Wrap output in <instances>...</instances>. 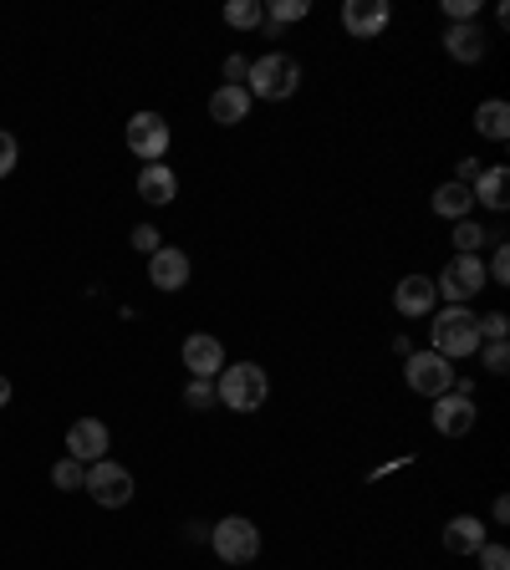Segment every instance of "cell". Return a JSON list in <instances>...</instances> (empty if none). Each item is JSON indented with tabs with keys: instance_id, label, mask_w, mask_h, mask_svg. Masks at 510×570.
<instances>
[{
	"instance_id": "f546056e",
	"label": "cell",
	"mask_w": 510,
	"mask_h": 570,
	"mask_svg": "<svg viewBox=\"0 0 510 570\" xmlns=\"http://www.w3.org/2000/svg\"><path fill=\"white\" fill-rule=\"evenodd\" d=\"M480 570H510V550L485 540V545H480Z\"/></svg>"
},
{
	"instance_id": "603a6c76",
	"label": "cell",
	"mask_w": 510,
	"mask_h": 570,
	"mask_svg": "<svg viewBox=\"0 0 510 570\" xmlns=\"http://www.w3.org/2000/svg\"><path fill=\"white\" fill-rule=\"evenodd\" d=\"M225 26H235V31L266 26V5H260V0H230V5H225Z\"/></svg>"
},
{
	"instance_id": "9c48e42d",
	"label": "cell",
	"mask_w": 510,
	"mask_h": 570,
	"mask_svg": "<svg viewBox=\"0 0 510 570\" xmlns=\"http://www.w3.org/2000/svg\"><path fill=\"white\" fill-rule=\"evenodd\" d=\"M429 423H434V433H444V438H464L470 428H475V398H464V392H444V398H434Z\"/></svg>"
},
{
	"instance_id": "ba28073f",
	"label": "cell",
	"mask_w": 510,
	"mask_h": 570,
	"mask_svg": "<svg viewBox=\"0 0 510 570\" xmlns=\"http://www.w3.org/2000/svg\"><path fill=\"white\" fill-rule=\"evenodd\" d=\"M169 143H174V133L158 113H133V118H128V148H133L143 164H164Z\"/></svg>"
},
{
	"instance_id": "3957f363",
	"label": "cell",
	"mask_w": 510,
	"mask_h": 570,
	"mask_svg": "<svg viewBox=\"0 0 510 570\" xmlns=\"http://www.w3.org/2000/svg\"><path fill=\"white\" fill-rule=\"evenodd\" d=\"M266 392H271V377H266L260 362H235V367H225L215 377V398L225 407H235V413H255L266 403Z\"/></svg>"
},
{
	"instance_id": "5bb4252c",
	"label": "cell",
	"mask_w": 510,
	"mask_h": 570,
	"mask_svg": "<svg viewBox=\"0 0 510 570\" xmlns=\"http://www.w3.org/2000/svg\"><path fill=\"white\" fill-rule=\"evenodd\" d=\"M184 367H189V377H204V383H215V377L225 372L220 336H189V341H184Z\"/></svg>"
},
{
	"instance_id": "4316f807",
	"label": "cell",
	"mask_w": 510,
	"mask_h": 570,
	"mask_svg": "<svg viewBox=\"0 0 510 570\" xmlns=\"http://www.w3.org/2000/svg\"><path fill=\"white\" fill-rule=\"evenodd\" d=\"M506 332H510L506 311H485L480 316V341H506Z\"/></svg>"
},
{
	"instance_id": "cb8c5ba5",
	"label": "cell",
	"mask_w": 510,
	"mask_h": 570,
	"mask_svg": "<svg viewBox=\"0 0 510 570\" xmlns=\"http://www.w3.org/2000/svg\"><path fill=\"white\" fill-rule=\"evenodd\" d=\"M480 245H490V235L480 230V219H459L455 224V255H480Z\"/></svg>"
},
{
	"instance_id": "e0dca14e",
	"label": "cell",
	"mask_w": 510,
	"mask_h": 570,
	"mask_svg": "<svg viewBox=\"0 0 510 570\" xmlns=\"http://www.w3.org/2000/svg\"><path fill=\"white\" fill-rule=\"evenodd\" d=\"M444 550L449 555H480V545H485V524L475 520V515H455V520L444 524Z\"/></svg>"
},
{
	"instance_id": "277c9868",
	"label": "cell",
	"mask_w": 510,
	"mask_h": 570,
	"mask_svg": "<svg viewBox=\"0 0 510 570\" xmlns=\"http://www.w3.org/2000/svg\"><path fill=\"white\" fill-rule=\"evenodd\" d=\"M209 545H215V555L225 566H251L260 555V530L245 515H225L220 524H209Z\"/></svg>"
},
{
	"instance_id": "e575fe53",
	"label": "cell",
	"mask_w": 510,
	"mask_h": 570,
	"mask_svg": "<svg viewBox=\"0 0 510 570\" xmlns=\"http://www.w3.org/2000/svg\"><path fill=\"white\" fill-rule=\"evenodd\" d=\"M480 179V158H459V179L455 184H475Z\"/></svg>"
},
{
	"instance_id": "f1b7e54d",
	"label": "cell",
	"mask_w": 510,
	"mask_h": 570,
	"mask_svg": "<svg viewBox=\"0 0 510 570\" xmlns=\"http://www.w3.org/2000/svg\"><path fill=\"white\" fill-rule=\"evenodd\" d=\"M444 16H449V26H459V21H480V0H444Z\"/></svg>"
},
{
	"instance_id": "2e32d148",
	"label": "cell",
	"mask_w": 510,
	"mask_h": 570,
	"mask_svg": "<svg viewBox=\"0 0 510 570\" xmlns=\"http://www.w3.org/2000/svg\"><path fill=\"white\" fill-rule=\"evenodd\" d=\"M174 194H179V173H174L169 164H143V173H138V199L143 204H174Z\"/></svg>"
},
{
	"instance_id": "7a4b0ae2",
	"label": "cell",
	"mask_w": 510,
	"mask_h": 570,
	"mask_svg": "<svg viewBox=\"0 0 510 570\" xmlns=\"http://www.w3.org/2000/svg\"><path fill=\"white\" fill-rule=\"evenodd\" d=\"M296 87H302V67L291 62L286 51H266L245 72V92L260 102H286V98H296Z\"/></svg>"
},
{
	"instance_id": "4dcf8cb0",
	"label": "cell",
	"mask_w": 510,
	"mask_h": 570,
	"mask_svg": "<svg viewBox=\"0 0 510 570\" xmlns=\"http://www.w3.org/2000/svg\"><path fill=\"white\" fill-rule=\"evenodd\" d=\"M485 275H490L495 285H506V281H510V250H506V245H495V260L485 265Z\"/></svg>"
},
{
	"instance_id": "484cf974",
	"label": "cell",
	"mask_w": 510,
	"mask_h": 570,
	"mask_svg": "<svg viewBox=\"0 0 510 570\" xmlns=\"http://www.w3.org/2000/svg\"><path fill=\"white\" fill-rule=\"evenodd\" d=\"M82 479H87V469L77 464V458H62V464H51V484L67 489V494H72V489H82Z\"/></svg>"
},
{
	"instance_id": "1f68e13d",
	"label": "cell",
	"mask_w": 510,
	"mask_h": 570,
	"mask_svg": "<svg viewBox=\"0 0 510 570\" xmlns=\"http://www.w3.org/2000/svg\"><path fill=\"white\" fill-rule=\"evenodd\" d=\"M245 72H251V62L245 56H225V87H245Z\"/></svg>"
},
{
	"instance_id": "d590c367",
	"label": "cell",
	"mask_w": 510,
	"mask_h": 570,
	"mask_svg": "<svg viewBox=\"0 0 510 570\" xmlns=\"http://www.w3.org/2000/svg\"><path fill=\"white\" fill-rule=\"evenodd\" d=\"M490 515H495V524H506V520H510V500H495Z\"/></svg>"
},
{
	"instance_id": "52a82bcc",
	"label": "cell",
	"mask_w": 510,
	"mask_h": 570,
	"mask_svg": "<svg viewBox=\"0 0 510 570\" xmlns=\"http://www.w3.org/2000/svg\"><path fill=\"white\" fill-rule=\"evenodd\" d=\"M82 489L102 509H123V504L133 500V474L123 469V464H113V458H98V464H87Z\"/></svg>"
},
{
	"instance_id": "d4e9b609",
	"label": "cell",
	"mask_w": 510,
	"mask_h": 570,
	"mask_svg": "<svg viewBox=\"0 0 510 570\" xmlns=\"http://www.w3.org/2000/svg\"><path fill=\"white\" fill-rule=\"evenodd\" d=\"M215 403H220V398H215V383H204V377H189L184 407H194V413H209Z\"/></svg>"
},
{
	"instance_id": "6da1fadb",
	"label": "cell",
	"mask_w": 510,
	"mask_h": 570,
	"mask_svg": "<svg viewBox=\"0 0 510 570\" xmlns=\"http://www.w3.org/2000/svg\"><path fill=\"white\" fill-rule=\"evenodd\" d=\"M429 352L449 357V362H459V357H475L480 352V316L470 311V306H444L439 316H434V326H429Z\"/></svg>"
},
{
	"instance_id": "44dd1931",
	"label": "cell",
	"mask_w": 510,
	"mask_h": 570,
	"mask_svg": "<svg viewBox=\"0 0 510 570\" xmlns=\"http://www.w3.org/2000/svg\"><path fill=\"white\" fill-rule=\"evenodd\" d=\"M475 133L490 138V143H506V138H510V107H506V102H500V98L480 102V107H475Z\"/></svg>"
},
{
	"instance_id": "8fae6325",
	"label": "cell",
	"mask_w": 510,
	"mask_h": 570,
	"mask_svg": "<svg viewBox=\"0 0 510 570\" xmlns=\"http://www.w3.org/2000/svg\"><path fill=\"white\" fill-rule=\"evenodd\" d=\"M189 275H194V265H189L184 250H174V245H158V250L149 255V285H153V290H184Z\"/></svg>"
},
{
	"instance_id": "d6986e66",
	"label": "cell",
	"mask_w": 510,
	"mask_h": 570,
	"mask_svg": "<svg viewBox=\"0 0 510 570\" xmlns=\"http://www.w3.org/2000/svg\"><path fill=\"white\" fill-rule=\"evenodd\" d=\"M245 113H251V92H245V87H215V92H209V118L220 122V128L245 122Z\"/></svg>"
},
{
	"instance_id": "836d02e7",
	"label": "cell",
	"mask_w": 510,
	"mask_h": 570,
	"mask_svg": "<svg viewBox=\"0 0 510 570\" xmlns=\"http://www.w3.org/2000/svg\"><path fill=\"white\" fill-rule=\"evenodd\" d=\"M16 158H21L16 138H11V133H0V179H5V173H11V168H16Z\"/></svg>"
},
{
	"instance_id": "7c38bea8",
	"label": "cell",
	"mask_w": 510,
	"mask_h": 570,
	"mask_svg": "<svg viewBox=\"0 0 510 570\" xmlns=\"http://www.w3.org/2000/svg\"><path fill=\"white\" fill-rule=\"evenodd\" d=\"M434 301H439V290H434V281L429 275H404V281L393 285V311L398 316H429L434 311Z\"/></svg>"
},
{
	"instance_id": "9a60e30c",
	"label": "cell",
	"mask_w": 510,
	"mask_h": 570,
	"mask_svg": "<svg viewBox=\"0 0 510 570\" xmlns=\"http://www.w3.org/2000/svg\"><path fill=\"white\" fill-rule=\"evenodd\" d=\"M444 51L455 56V62H485V51H490V41H485V31H480V21H459V26H449L444 31Z\"/></svg>"
},
{
	"instance_id": "ffe728a7",
	"label": "cell",
	"mask_w": 510,
	"mask_h": 570,
	"mask_svg": "<svg viewBox=\"0 0 510 570\" xmlns=\"http://www.w3.org/2000/svg\"><path fill=\"white\" fill-rule=\"evenodd\" d=\"M470 209H475L470 184H439V189H434V215H439V219L459 224V219H470Z\"/></svg>"
},
{
	"instance_id": "83f0119b",
	"label": "cell",
	"mask_w": 510,
	"mask_h": 570,
	"mask_svg": "<svg viewBox=\"0 0 510 570\" xmlns=\"http://www.w3.org/2000/svg\"><path fill=\"white\" fill-rule=\"evenodd\" d=\"M480 362H485V372L500 377V372H510V347H506V341H490V347L480 352Z\"/></svg>"
},
{
	"instance_id": "30bf717a",
	"label": "cell",
	"mask_w": 510,
	"mask_h": 570,
	"mask_svg": "<svg viewBox=\"0 0 510 570\" xmlns=\"http://www.w3.org/2000/svg\"><path fill=\"white\" fill-rule=\"evenodd\" d=\"M388 0H347L342 5V26H347V36H357V41H373V36L388 31Z\"/></svg>"
},
{
	"instance_id": "8d00e7d4",
	"label": "cell",
	"mask_w": 510,
	"mask_h": 570,
	"mask_svg": "<svg viewBox=\"0 0 510 570\" xmlns=\"http://www.w3.org/2000/svg\"><path fill=\"white\" fill-rule=\"evenodd\" d=\"M11 392H16V387H11V377H5V372H0V407L11 403Z\"/></svg>"
},
{
	"instance_id": "ac0fdd59",
	"label": "cell",
	"mask_w": 510,
	"mask_h": 570,
	"mask_svg": "<svg viewBox=\"0 0 510 570\" xmlns=\"http://www.w3.org/2000/svg\"><path fill=\"white\" fill-rule=\"evenodd\" d=\"M470 194H475V204H485V209H510V168L506 164L480 168V179L470 184Z\"/></svg>"
},
{
	"instance_id": "4fadbf2b",
	"label": "cell",
	"mask_w": 510,
	"mask_h": 570,
	"mask_svg": "<svg viewBox=\"0 0 510 570\" xmlns=\"http://www.w3.org/2000/svg\"><path fill=\"white\" fill-rule=\"evenodd\" d=\"M67 458H77V464H98V458H107V428H102L98 418H77L67 428Z\"/></svg>"
},
{
	"instance_id": "8992f818",
	"label": "cell",
	"mask_w": 510,
	"mask_h": 570,
	"mask_svg": "<svg viewBox=\"0 0 510 570\" xmlns=\"http://www.w3.org/2000/svg\"><path fill=\"white\" fill-rule=\"evenodd\" d=\"M404 377H408V387H413L419 398H444V392H455V383H459L455 362L439 357V352H408Z\"/></svg>"
},
{
	"instance_id": "7402d4cb",
	"label": "cell",
	"mask_w": 510,
	"mask_h": 570,
	"mask_svg": "<svg viewBox=\"0 0 510 570\" xmlns=\"http://www.w3.org/2000/svg\"><path fill=\"white\" fill-rule=\"evenodd\" d=\"M311 16V0H276V5H266V31H281V26H296V21Z\"/></svg>"
},
{
	"instance_id": "5b68a950",
	"label": "cell",
	"mask_w": 510,
	"mask_h": 570,
	"mask_svg": "<svg viewBox=\"0 0 510 570\" xmlns=\"http://www.w3.org/2000/svg\"><path fill=\"white\" fill-rule=\"evenodd\" d=\"M485 285H490V275H485V260H480V255H455V260L439 270L434 290H439L449 306H464L470 296H480Z\"/></svg>"
},
{
	"instance_id": "d6a6232c",
	"label": "cell",
	"mask_w": 510,
	"mask_h": 570,
	"mask_svg": "<svg viewBox=\"0 0 510 570\" xmlns=\"http://www.w3.org/2000/svg\"><path fill=\"white\" fill-rule=\"evenodd\" d=\"M158 245H164V239H158V230H153V224H138V230H133V250L138 255H153Z\"/></svg>"
}]
</instances>
